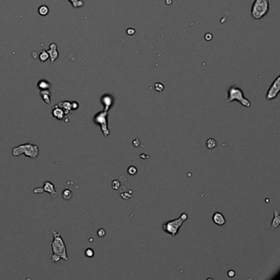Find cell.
<instances>
[{
	"label": "cell",
	"instance_id": "14",
	"mask_svg": "<svg viewBox=\"0 0 280 280\" xmlns=\"http://www.w3.org/2000/svg\"><path fill=\"white\" fill-rule=\"evenodd\" d=\"M62 197L64 200L66 201H70L72 199V191L69 190V189H66L64 191H63V193H62Z\"/></svg>",
	"mask_w": 280,
	"mask_h": 280
},
{
	"label": "cell",
	"instance_id": "15",
	"mask_svg": "<svg viewBox=\"0 0 280 280\" xmlns=\"http://www.w3.org/2000/svg\"><path fill=\"white\" fill-rule=\"evenodd\" d=\"M85 256L88 258H92L94 256V251L93 249L87 248L85 250Z\"/></svg>",
	"mask_w": 280,
	"mask_h": 280
},
{
	"label": "cell",
	"instance_id": "11",
	"mask_svg": "<svg viewBox=\"0 0 280 280\" xmlns=\"http://www.w3.org/2000/svg\"><path fill=\"white\" fill-rule=\"evenodd\" d=\"M101 102L105 106V111H109L111 106L113 104V98L112 95L110 94H105L101 99Z\"/></svg>",
	"mask_w": 280,
	"mask_h": 280
},
{
	"label": "cell",
	"instance_id": "6",
	"mask_svg": "<svg viewBox=\"0 0 280 280\" xmlns=\"http://www.w3.org/2000/svg\"><path fill=\"white\" fill-rule=\"evenodd\" d=\"M107 117H108V111H102L98 113L96 115L94 116V119H93V123L95 124L100 126V128L102 130L103 134L105 136H107L109 135L110 131L108 128V121H107Z\"/></svg>",
	"mask_w": 280,
	"mask_h": 280
},
{
	"label": "cell",
	"instance_id": "2",
	"mask_svg": "<svg viewBox=\"0 0 280 280\" xmlns=\"http://www.w3.org/2000/svg\"><path fill=\"white\" fill-rule=\"evenodd\" d=\"M53 237V241L51 242L52 245V250L53 254L58 255L61 257V259H63L66 261L68 260V255H67V250H66V245L64 241L62 238L60 233H58L54 229H52Z\"/></svg>",
	"mask_w": 280,
	"mask_h": 280
},
{
	"label": "cell",
	"instance_id": "26",
	"mask_svg": "<svg viewBox=\"0 0 280 280\" xmlns=\"http://www.w3.org/2000/svg\"><path fill=\"white\" fill-rule=\"evenodd\" d=\"M132 144H133V146L135 147H138L139 146L141 145V143H140V140H139L138 138L135 139L133 141V142H132Z\"/></svg>",
	"mask_w": 280,
	"mask_h": 280
},
{
	"label": "cell",
	"instance_id": "12",
	"mask_svg": "<svg viewBox=\"0 0 280 280\" xmlns=\"http://www.w3.org/2000/svg\"><path fill=\"white\" fill-rule=\"evenodd\" d=\"M280 225V215L279 212L277 209L274 210V218H273L272 223H271V228L276 229Z\"/></svg>",
	"mask_w": 280,
	"mask_h": 280
},
{
	"label": "cell",
	"instance_id": "3",
	"mask_svg": "<svg viewBox=\"0 0 280 280\" xmlns=\"http://www.w3.org/2000/svg\"><path fill=\"white\" fill-rule=\"evenodd\" d=\"M26 155V157H30L35 160L39 155V148L36 145L31 143L20 145L19 146L14 147L13 149V155L14 156H19L20 155Z\"/></svg>",
	"mask_w": 280,
	"mask_h": 280
},
{
	"label": "cell",
	"instance_id": "8",
	"mask_svg": "<svg viewBox=\"0 0 280 280\" xmlns=\"http://www.w3.org/2000/svg\"><path fill=\"white\" fill-rule=\"evenodd\" d=\"M213 222L218 226H223L226 223V219L221 212H215L213 215Z\"/></svg>",
	"mask_w": 280,
	"mask_h": 280
},
{
	"label": "cell",
	"instance_id": "24",
	"mask_svg": "<svg viewBox=\"0 0 280 280\" xmlns=\"http://www.w3.org/2000/svg\"><path fill=\"white\" fill-rule=\"evenodd\" d=\"M51 259H52V260L53 262H58L61 260V257L59 256L58 255L53 254V255L51 256Z\"/></svg>",
	"mask_w": 280,
	"mask_h": 280
},
{
	"label": "cell",
	"instance_id": "23",
	"mask_svg": "<svg viewBox=\"0 0 280 280\" xmlns=\"http://www.w3.org/2000/svg\"><path fill=\"white\" fill-rule=\"evenodd\" d=\"M106 233H105V230L104 228H100L99 230L97 231V235L99 236L100 238H103V237H105Z\"/></svg>",
	"mask_w": 280,
	"mask_h": 280
},
{
	"label": "cell",
	"instance_id": "5",
	"mask_svg": "<svg viewBox=\"0 0 280 280\" xmlns=\"http://www.w3.org/2000/svg\"><path fill=\"white\" fill-rule=\"evenodd\" d=\"M269 7V0H255L251 7V17L256 20L261 19L267 14Z\"/></svg>",
	"mask_w": 280,
	"mask_h": 280
},
{
	"label": "cell",
	"instance_id": "16",
	"mask_svg": "<svg viewBox=\"0 0 280 280\" xmlns=\"http://www.w3.org/2000/svg\"><path fill=\"white\" fill-rule=\"evenodd\" d=\"M39 14H41L42 16H45V15H47L48 13H49V8H48L46 6H41V7L39 8Z\"/></svg>",
	"mask_w": 280,
	"mask_h": 280
},
{
	"label": "cell",
	"instance_id": "22",
	"mask_svg": "<svg viewBox=\"0 0 280 280\" xmlns=\"http://www.w3.org/2000/svg\"><path fill=\"white\" fill-rule=\"evenodd\" d=\"M121 197L123 198L124 200H128L130 199V198H131L132 196H131V194H129V192H124V193L121 194Z\"/></svg>",
	"mask_w": 280,
	"mask_h": 280
},
{
	"label": "cell",
	"instance_id": "19",
	"mask_svg": "<svg viewBox=\"0 0 280 280\" xmlns=\"http://www.w3.org/2000/svg\"><path fill=\"white\" fill-rule=\"evenodd\" d=\"M39 58H40V60H41L42 62L46 61L48 58V53L46 52V51H45V50L41 51V53L39 55Z\"/></svg>",
	"mask_w": 280,
	"mask_h": 280
},
{
	"label": "cell",
	"instance_id": "20",
	"mask_svg": "<svg viewBox=\"0 0 280 280\" xmlns=\"http://www.w3.org/2000/svg\"><path fill=\"white\" fill-rule=\"evenodd\" d=\"M70 2H72V5L75 7V8H77V7H81V6L83 5V3L82 2H79L78 0H69Z\"/></svg>",
	"mask_w": 280,
	"mask_h": 280
},
{
	"label": "cell",
	"instance_id": "29",
	"mask_svg": "<svg viewBox=\"0 0 280 280\" xmlns=\"http://www.w3.org/2000/svg\"><path fill=\"white\" fill-rule=\"evenodd\" d=\"M228 276L229 278H233V277H234V276H235V271H234V270H229V271H228Z\"/></svg>",
	"mask_w": 280,
	"mask_h": 280
},
{
	"label": "cell",
	"instance_id": "17",
	"mask_svg": "<svg viewBox=\"0 0 280 280\" xmlns=\"http://www.w3.org/2000/svg\"><path fill=\"white\" fill-rule=\"evenodd\" d=\"M127 173H128L131 176L135 175V174L137 173V168H136L135 166H132V165H131V166H130V167L128 168V169H127Z\"/></svg>",
	"mask_w": 280,
	"mask_h": 280
},
{
	"label": "cell",
	"instance_id": "10",
	"mask_svg": "<svg viewBox=\"0 0 280 280\" xmlns=\"http://www.w3.org/2000/svg\"><path fill=\"white\" fill-rule=\"evenodd\" d=\"M43 188H44V191L49 192V193L51 195V197H52L53 198H55V197H57L58 193H57V191H55L54 185H53L51 182H50V181H46V182H45V183H44Z\"/></svg>",
	"mask_w": 280,
	"mask_h": 280
},
{
	"label": "cell",
	"instance_id": "7",
	"mask_svg": "<svg viewBox=\"0 0 280 280\" xmlns=\"http://www.w3.org/2000/svg\"><path fill=\"white\" fill-rule=\"evenodd\" d=\"M280 90V76H278L277 78L275 79L274 81L273 82L270 89L268 90L267 94H266V100H274V98L277 97Z\"/></svg>",
	"mask_w": 280,
	"mask_h": 280
},
{
	"label": "cell",
	"instance_id": "28",
	"mask_svg": "<svg viewBox=\"0 0 280 280\" xmlns=\"http://www.w3.org/2000/svg\"><path fill=\"white\" fill-rule=\"evenodd\" d=\"M212 38H213L212 35L210 34V33H206L205 35H204V39H206V40H208V41H209V40H211Z\"/></svg>",
	"mask_w": 280,
	"mask_h": 280
},
{
	"label": "cell",
	"instance_id": "9",
	"mask_svg": "<svg viewBox=\"0 0 280 280\" xmlns=\"http://www.w3.org/2000/svg\"><path fill=\"white\" fill-rule=\"evenodd\" d=\"M67 114L68 113H66L64 110L62 109L61 108H58V105H56V106H54V108H53V118H57L58 120L63 119L67 116Z\"/></svg>",
	"mask_w": 280,
	"mask_h": 280
},
{
	"label": "cell",
	"instance_id": "30",
	"mask_svg": "<svg viewBox=\"0 0 280 280\" xmlns=\"http://www.w3.org/2000/svg\"><path fill=\"white\" fill-rule=\"evenodd\" d=\"M140 157L142 158V159H147V158H149V156H145V154H142V155H140Z\"/></svg>",
	"mask_w": 280,
	"mask_h": 280
},
{
	"label": "cell",
	"instance_id": "27",
	"mask_svg": "<svg viewBox=\"0 0 280 280\" xmlns=\"http://www.w3.org/2000/svg\"><path fill=\"white\" fill-rule=\"evenodd\" d=\"M127 33L128 35H133L136 33V31H135L134 29H131V28H130V29L127 30Z\"/></svg>",
	"mask_w": 280,
	"mask_h": 280
},
{
	"label": "cell",
	"instance_id": "13",
	"mask_svg": "<svg viewBox=\"0 0 280 280\" xmlns=\"http://www.w3.org/2000/svg\"><path fill=\"white\" fill-rule=\"evenodd\" d=\"M216 146H217V142H216V141H215V139L209 138L206 141V147L208 149H214V148H215Z\"/></svg>",
	"mask_w": 280,
	"mask_h": 280
},
{
	"label": "cell",
	"instance_id": "4",
	"mask_svg": "<svg viewBox=\"0 0 280 280\" xmlns=\"http://www.w3.org/2000/svg\"><path fill=\"white\" fill-rule=\"evenodd\" d=\"M228 98L227 100V103H231L233 101H238L242 106L246 108H250L251 106V102L246 98L244 97V94L242 90L236 86H232L229 87L228 90Z\"/></svg>",
	"mask_w": 280,
	"mask_h": 280
},
{
	"label": "cell",
	"instance_id": "21",
	"mask_svg": "<svg viewBox=\"0 0 280 280\" xmlns=\"http://www.w3.org/2000/svg\"><path fill=\"white\" fill-rule=\"evenodd\" d=\"M112 187H113V189H114V190H118L119 187H120V182H119L118 180L113 181V182H112Z\"/></svg>",
	"mask_w": 280,
	"mask_h": 280
},
{
	"label": "cell",
	"instance_id": "1",
	"mask_svg": "<svg viewBox=\"0 0 280 280\" xmlns=\"http://www.w3.org/2000/svg\"><path fill=\"white\" fill-rule=\"evenodd\" d=\"M188 215L186 213H182L178 219L173 220H169L168 222L163 223L162 229L167 234H169L172 237H175L179 232V229L182 226L184 222L187 219Z\"/></svg>",
	"mask_w": 280,
	"mask_h": 280
},
{
	"label": "cell",
	"instance_id": "25",
	"mask_svg": "<svg viewBox=\"0 0 280 280\" xmlns=\"http://www.w3.org/2000/svg\"><path fill=\"white\" fill-rule=\"evenodd\" d=\"M44 188H43V187H37V188H35L34 190V193L35 194H40V193H43V192H44Z\"/></svg>",
	"mask_w": 280,
	"mask_h": 280
},
{
	"label": "cell",
	"instance_id": "18",
	"mask_svg": "<svg viewBox=\"0 0 280 280\" xmlns=\"http://www.w3.org/2000/svg\"><path fill=\"white\" fill-rule=\"evenodd\" d=\"M154 87H155V90L156 91L159 92H162L164 89V85L161 83H155L154 85Z\"/></svg>",
	"mask_w": 280,
	"mask_h": 280
}]
</instances>
